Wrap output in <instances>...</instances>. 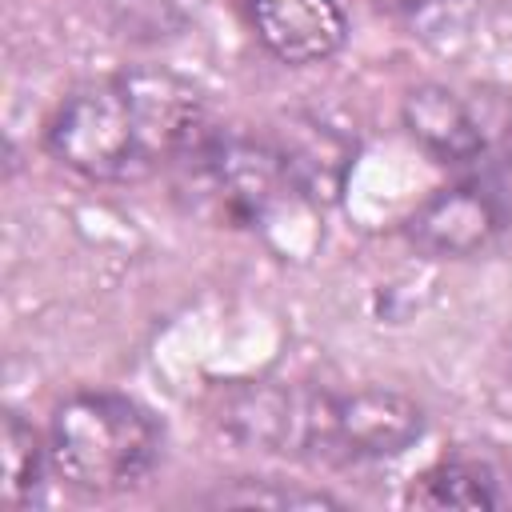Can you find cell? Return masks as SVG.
<instances>
[{
	"mask_svg": "<svg viewBox=\"0 0 512 512\" xmlns=\"http://www.w3.org/2000/svg\"><path fill=\"white\" fill-rule=\"evenodd\" d=\"M212 132L196 84L132 68L76 88L48 120V152L88 180H144L176 168Z\"/></svg>",
	"mask_w": 512,
	"mask_h": 512,
	"instance_id": "cell-1",
	"label": "cell"
},
{
	"mask_svg": "<svg viewBox=\"0 0 512 512\" xmlns=\"http://www.w3.org/2000/svg\"><path fill=\"white\" fill-rule=\"evenodd\" d=\"M216 420L236 444L320 464L388 460L424 436V408L392 388L240 384L220 400Z\"/></svg>",
	"mask_w": 512,
	"mask_h": 512,
	"instance_id": "cell-2",
	"label": "cell"
},
{
	"mask_svg": "<svg viewBox=\"0 0 512 512\" xmlns=\"http://www.w3.org/2000/svg\"><path fill=\"white\" fill-rule=\"evenodd\" d=\"M48 460L88 496L136 488L160 460V424L120 392H76L48 424Z\"/></svg>",
	"mask_w": 512,
	"mask_h": 512,
	"instance_id": "cell-3",
	"label": "cell"
},
{
	"mask_svg": "<svg viewBox=\"0 0 512 512\" xmlns=\"http://www.w3.org/2000/svg\"><path fill=\"white\" fill-rule=\"evenodd\" d=\"M176 172L192 204L220 224H256L284 192H296L272 140L220 128H212L176 164Z\"/></svg>",
	"mask_w": 512,
	"mask_h": 512,
	"instance_id": "cell-4",
	"label": "cell"
},
{
	"mask_svg": "<svg viewBox=\"0 0 512 512\" xmlns=\"http://www.w3.org/2000/svg\"><path fill=\"white\" fill-rule=\"evenodd\" d=\"M512 228V156H488L468 180L424 200L408 240L428 256H472Z\"/></svg>",
	"mask_w": 512,
	"mask_h": 512,
	"instance_id": "cell-5",
	"label": "cell"
},
{
	"mask_svg": "<svg viewBox=\"0 0 512 512\" xmlns=\"http://www.w3.org/2000/svg\"><path fill=\"white\" fill-rule=\"evenodd\" d=\"M256 40L280 64H320L344 44V12L336 0H240Z\"/></svg>",
	"mask_w": 512,
	"mask_h": 512,
	"instance_id": "cell-6",
	"label": "cell"
},
{
	"mask_svg": "<svg viewBox=\"0 0 512 512\" xmlns=\"http://www.w3.org/2000/svg\"><path fill=\"white\" fill-rule=\"evenodd\" d=\"M404 124L444 164H480L492 156V132L488 120L452 88L424 84L412 88L404 100Z\"/></svg>",
	"mask_w": 512,
	"mask_h": 512,
	"instance_id": "cell-7",
	"label": "cell"
},
{
	"mask_svg": "<svg viewBox=\"0 0 512 512\" xmlns=\"http://www.w3.org/2000/svg\"><path fill=\"white\" fill-rule=\"evenodd\" d=\"M280 148V160L292 176L296 196L308 200H332L344 188V172L352 164V144L336 128H328L316 116H288L280 132L272 136Z\"/></svg>",
	"mask_w": 512,
	"mask_h": 512,
	"instance_id": "cell-8",
	"label": "cell"
},
{
	"mask_svg": "<svg viewBox=\"0 0 512 512\" xmlns=\"http://www.w3.org/2000/svg\"><path fill=\"white\" fill-rule=\"evenodd\" d=\"M408 504L416 508H500V476L492 464L476 456H444L428 472H420L408 488Z\"/></svg>",
	"mask_w": 512,
	"mask_h": 512,
	"instance_id": "cell-9",
	"label": "cell"
},
{
	"mask_svg": "<svg viewBox=\"0 0 512 512\" xmlns=\"http://www.w3.org/2000/svg\"><path fill=\"white\" fill-rule=\"evenodd\" d=\"M0 456H4V504L8 508H24L40 496L44 488V468H52L48 460V440H40V432L20 416V412H4V428H0Z\"/></svg>",
	"mask_w": 512,
	"mask_h": 512,
	"instance_id": "cell-10",
	"label": "cell"
},
{
	"mask_svg": "<svg viewBox=\"0 0 512 512\" xmlns=\"http://www.w3.org/2000/svg\"><path fill=\"white\" fill-rule=\"evenodd\" d=\"M204 504L212 508H336L328 492L296 488L288 480H268V476H244V480L220 484Z\"/></svg>",
	"mask_w": 512,
	"mask_h": 512,
	"instance_id": "cell-11",
	"label": "cell"
},
{
	"mask_svg": "<svg viewBox=\"0 0 512 512\" xmlns=\"http://www.w3.org/2000/svg\"><path fill=\"white\" fill-rule=\"evenodd\" d=\"M104 12L128 40H164L184 24V0H104Z\"/></svg>",
	"mask_w": 512,
	"mask_h": 512,
	"instance_id": "cell-12",
	"label": "cell"
},
{
	"mask_svg": "<svg viewBox=\"0 0 512 512\" xmlns=\"http://www.w3.org/2000/svg\"><path fill=\"white\" fill-rule=\"evenodd\" d=\"M380 8H388V12H404V16H412V12H424V8H432V4H440V0H376Z\"/></svg>",
	"mask_w": 512,
	"mask_h": 512,
	"instance_id": "cell-13",
	"label": "cell"
}]
</instances>
